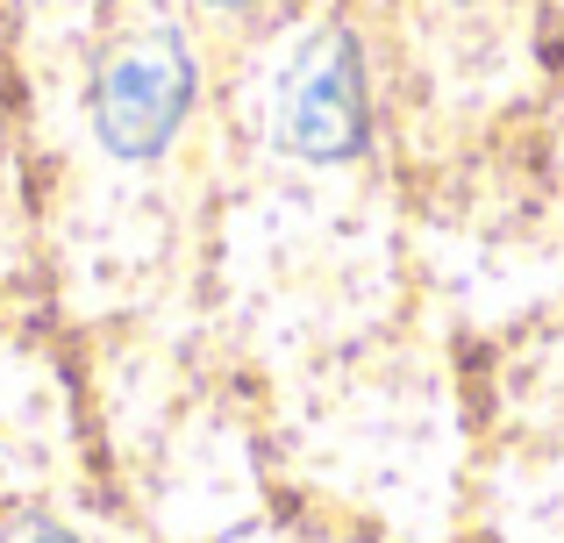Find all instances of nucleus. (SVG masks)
<instances>
[{
    "instance_id": "4",
    "label": "nucleus",
    "mask_w": 564,
    "mask_h": 543,
    "mask_svg": "<svg viewBox=\"0 0 564 543\" xmlns=\"http://www.w3.org/2000/svg\"><path fill=\"white\" fill-rule=\"evenodd\" d=\"M215 8H250V0H215Z\"/></svg>"
},
{
    "instance_id": "1",
    "label": "nucleus",
    "mask_w": 564,
    "mask_h": 543,
    "mask_svg": "<svg viewBox=\"0 0 564 543\" xmlns=\"http://www.w3.org/2000/svg\"><path fill=\"white\" fill-rule=\"evenodd\" d=\"M193 115V51L172 22L122 36L94 72V137L122 165L158 158Z\"/></svg>"
},
{
    "instance_id": "3",
    "label": "nucleus",
    "mask_w": 564,
    "mask_h": 543,
    "mask_svg": "<svg viewBox=\"0 0 564 543\" xmlns=\"http://www.w3.org/2000/svg\"><path fill=\"white\" fill-rule=\"evenodd\" d=\"M0 543H79V536H72L57 515H36V508H22V515L0 522Z\"/></svg>"
},
{
    "instance_id": "2",
    "label": "nucleus",
    "mask_w": 564,
    "mask_h": 543,
    "mask_svg": "<svg viewBox=\"0 0 564 543\" xmlns=\"http://www.w3.org/2000/svg\"><path fill=\"white\" fill-rule=\"evenodd\" d=\"M272 137L307 165H344L365 151L372 108H365V57L350 29H315L286 57L272 86Z\"/></svg>"
}]
</instances>
